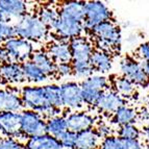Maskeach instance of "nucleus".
<instances>
[{
	"mask_svg": "<svg viewBox=\"0 0 149 149\" xmlns=\"http://www.w3.org/2000/svg\"><path fill=\"white\" fill-rule=\"evenodd\" d=\"M23 107L42 115L45 119L60 116L61 109L53 107L50 103L46 86H26L20 91Z\"/></svg>",
	"mask_w": 149,
	"mask_h": 149,
	"instance_id": "1",
	"label": "nucleus"
},
{
	"mask_svg": "<svg viewBox=\"0 0 149 149\" xmlns=\"http://www.w3.org/2000/svg\"><path fill=\"white\" fill-rule=\"evenodd\" d=\"M13 26L15 29L16 37L31 43L44 41L49 35V28L43 24L38 16L32 14H28L20 18L13 24Z\"/></svg>",
	"mask_w": 149,
	"mask_h": 149,
	"instance_id": "2",
	"label": "nucleus"
},
{
	"mask_svg": "<svg viewBox=\"0 0 149 149\" xmlns=\"http://www.w3.org/2000/svg\"><path fill=\"white\" fill-rule=\"evenodd\" d=\"M90 31L97 38L99 50L109 53L113 50H118L121 46V30L112 20L96 25Z\"/></svg>",
	"mask_w": 149,
	"mask_h": 149,
	"instance_id": "3",
	"label": "nucleus"
},
{
	"mask_svg": "<svg viewBox=\"0 0 149 149\" xmlns=\"http://www.w3.org/2000/svg\"><path fill=\"white\" fill-rule=\"evenodd\" d=\"M20 129L26 139L42 136L46 134V119L33 111L23 109L20 113Z\"/></svg>",
	"mask_w": 149,
	"mask_h": 149,
	"instance_id": "4",
	"label": "nucleus"
},
{
	"mask_svg": "<svg viewBox=\"0 0 149 149\" xmlns=\"http://www.w3.org/2000/svg\"><path fill=\"white\" fill-rule=\"evenodd\" d=\"M112 20V12L107 4L101 1H89L86 2L85 13V29L92 30L96 25L105 21Z\"/></svg>",
	"mask_w": 149,
	"mask_h": 149,
	"instance_id": "5",
	"label": "nucleus"
},
{
	"mask_svg": "<svg viewBox=\"0 0 149 149\" xmlns=\"http://www.w3.org/2000/svg\"><path fill=\"white\" fill-rule=\"evenodd\" d=\"M3 46L8 51L13 62L21 65L23 63L30 61L32 54L36 51L31 42L17 37L6 41L3 44Z\"/></svg>",
	"mask_w": 149,
	"mask_h": 149,
	"instance_id": "6",
	"label": "nucleus"
},
{
	"mask_svg": "<svg viewBox=\"0 0 149 149\" xmlns=\"http://www.w3.org/2000/svg\"><path fill=\"white\" fill-rule=\"evenodd\" d=\"M52 30L56 33L57 37H60L61 41L68 40L69 42L72 39L81 37V33L85 31V25L82 22L58 14V19Z\"/></svg>",
	"mask_w": 149,
	"mask_h": 149,
	"instance_id": "7",
	"label": "nucleus"
},
{
	"mask_svg": "<svg viewBox=\"0 0 149 149\" xmlns=\"http://www.w3.org/2000/svg\"><path fill=\"white\" fill-rule=\"evenodd\" d=\"M120 71L122 76L128 78L136 86L147 87L149 85V79L142 70L140 62L134 61L132 57H124L120 62Z\"/></svg>",
	"mask_w": 149,
	"mask_h": 149,
	"instance_id": "8",
	"label": "nucleus"
},
{
	"mask_svg": "<svg viewBox=\"0 0 149 149\" xmlns=\"http://www.w3.org/2000/svg\"><path fill=\"white\" fill-rule=\"evenodd\" d=\"M61 94H62L63 107L66 109H79L84 105L80 93V87L78 82L75 81H66L60 86Z\"/></svg>",
	"mask_w": 149,
	"mask_h": 149,
	"instance_id": "9",
	"label": "nucleus"
},
{
	"mask_svg": "<svg viewBox=\"0 0 149 149\" xmlns=\"http://www.w3.org/2000/svg\"><path fill=\"white\" fill-rule=\"evenodd\" d=\"M125 104H126V100L123 97L115 92L114 90L107 89L101 93L100 97L95 103V107L101 112L114 115L120 107Z\"/></svg>",
	"mask_w": 149,
	"mask_h": 149,
	"instance_id": "10",
	"label": "nucleus"
},
{
	"mask_svg": "<svg viewBox=\"0 0 149 149\" xmlns=\"http://www.w3.org/2000/svg\"><path fill=\"white\" fill-rule=\"evenodd\" d=\"M0 132L6 138H24L20 129V113H0Z\"/></svg>",
	"mask_w": 149,
	"mask_h": 149,
	"instance_id": "11",
	"label": "nucleus"
},
{
	"mask_svg": "<svg viewBox=\"0 0 149 149\" xmlns=\"http://www.w3.org/2000/svg\"><path fill=\"white\" fill-rule=\"evenodd\" d=\"M24 109L20 93L14 89H0V113H21Z\"/></svg>",
	"mask_w": 149,
	"mask_h": 149,
	"instance_id": "12",
	"label": "nucleus"
},
{
	"mask_svg": "<svg viewBox=\"0 0 149 149\" xmlns=\"http://www.w3.org/2000/svg\"><path fill=\"white\" fill-rule=\"evenodd\" d=\"M72 62H90L94 52L92 43L85 37H78L69 41Z\"/></svg>",
	"mask_w": 149,
	"mask_h": 149,
	"instance_id": "13",
	"label": "nucleus"
},
{
	"mask_svg": "<svg viewBox=\"0 0 149 149\" xmlns=\"http://www.w3.org/2000/svg\"><path fill=\"white\" fill-rule=\"evenodd\" d=\"M68 130L78 134L80 132L93 128L95 124V118L86 112H73L66 117Z\"/></svg>",
	"mask_w": 149,
	"mask_h": 149,
	"instance_id": "14",
	"label": "nucleus"
},
{
	"mask_svg": "<svg viewBox=\"0 0 149 149\" xmlns=\"http://www.w3.org/2000/svg\"><path fill=\"white\" fill-rule=\"evenodd\" d=\"M0 10L5 13L13 20L28 15V4L21 0H0Z\"/></svg>",
	"mask_w": 149,
	"mask_h": 149,
	"instance_id": "15",
	"label": "nucleus"
},
{
	"mask_svg": "<svg viewBox=\"0 0 149 149\" xmlns=\"http://www.w3.org/2000/svg\"><path fill=\"white\" fill-rule=\"evenodd\" d=\"M99 149H144V146L140 140H125L109 136L101 140Z\"/></svg>",
	"mask_w": 149,
	"mask_h": 149,
	"instance_id": "16",
	"label": "nucleus"
},
{
	"mask_svg": "<svg viewBox=\"0 0 149 149\" xmlns=\"http://www.w3.org/2000/svg\"><path fill=\"white\" fill-rule=\"evenodd\" d=\"M47 53L55 64L72 62V54L70 50L69 42L66 41H57L52 43L48 48Z\"/></svg>",
	"mask_w": 149,
	"mask_h": 149,
	"instance_id": "17",
	"label": "nucleus"
},
{
	"mask_svg": "<svg viewBox=\"0 0 149 149\" xmlns=\"http://www.w3.org/2000/svg\"><path fill=\"white\" fill-rule=\"evenodd\" d=\"M101 138L95 128L87 129L76 134V141L73 149H98Z\"/></svg>",
	"mask_w": 149,
	"mask_h": 149,
	"instance_id": "18",
	"label": "nucleus"
},
{
	"mask_svg": "<svg viewBox=\"0 0 149 149\" xmlns=\"http://www.w3.org/2000/svg\"><path fill=\"white\" fill-rule=\"evenodd\" d=\"M24 146L25 149H63L60 141L47 134L29 138Z\"/></svg>",
	"mask_w": 149,
	"mask_h": 149,
	"instance_id": "19",
	"label": "nucleus"
},
{
	"mask_svg": "<svg viewBox=\"0 0 149 149\" xmlns=\"http://www.w3.org/2000/svg\"><path fill=\"white\" fill-rule=\"evenodd\" d=\"M86 2L85 1H69L64 2L61 5L58 14L65 17L71 18L76 21L82 22L85 21Z\"/></svg>",
	"mask_w": 149,
	"mask_h": 149,
	"instance_id": "20",
	"label": "nucleus"
},
{
	"mask_svg": "<svg viewBox=\"0 0 149 149\" xmlns=\"http://www.w3.org/2000/svg\"><path fill=\"white\" fill-rule=\"evenodd\" d=\"M0 76L2 77L4 82L21 84L25 81L24 74L22 71V65L14 62L0 65Z\"/></svg>",
	"mask_w": 149,
	"mask_h": 149,
	"instance_id": "21",
	"label": "nucleus"
},
{
	"mask_svg": "<svg viewBox=\"0 0 149 149\" xmlns=\"http://www.w3.org/2000/svg\"><path fill=\"white\" fill-rule=\"evenodd\" d=\"M90 63L92 65L93 69L95 72H99L100 74H105L109 72V70L112 69V56L111 54L102 50H94Z\"/></svg>",
	"mask_w": 149,
	"mask_h": 149,
	"instance_id": "22",
	"label": "nucleus"
},
{
	"mask_svg": "<svg viewBox=\"0 0 149 149\" xmlns=\"http://www.w3.org/2000/svg\"><path fill=\"white\" fill-rule=\"evenodd\" d=\"M36 66L40 68L45 74L48 77L54 76L55 75V68H56V64L53 62L48 53L46 51H42V50H36L33 54H32L31 58H30Z\"/></svg>",
	"mask_w": 149,
	"mask_h": 149,
	"instance_id": "23",
	"label": "nucleus"
},
{
	"mask_svg": "<svg viewBox=\"0 0 149 149\" xmlns=\"http://www.w3.org/2000/svg\"><path fill=\"white\" fill-rule=\"evenodd\" d=\"M22 71L24 74L25 80L32 84H42L47 81L49 77L43 72L40 68L36 66L31 61L25 62L22 64Z\"/></svg>",
	"mask_w": 149,
	"mask_h": 149,
	"instance_id": "24",
	"label": "nucleus"
},
{
	"mask_svg": "<svg viewBox=\"0 0 149 149\" xmlns=\"http://www.w3.org/2000/svg\"><path fill=\"white\" fill-rule=\"evenodd\" d=\"M137 119L138 113L136 112V109L126 104L120 107L113 116V122L119 125V127L127 124H134Z\"/></svg>",
	"mask_w": 149,
	"mask_h": 149,
	"instance_id": "25",
	"label": "nucleus"
},
{
	"mask_svg": "<svg viewBox=\"0 0 149 149\" xmlns=\"http://www.w3.org/2000/svg\"><path fill=\"white\" fill-rule=\"evenodd\" d=\"M67 130V121L64 116H55L46 120V134L52 136L55 139Z\"/></svg>",
	"mask_w": 149,
	"mask_h": 149,
	"instance_id": "26",
	"label": "nucleus"
},
{
	"mask_svg": "<svg viewBox=\"0 0 149 149\" xmlns=\"http://www.w3.org/2000/svg\"><path fill=\"white\" fill-rule=\"evenodd\" d=\"M114 91L123 98L130 97L136 92V85L124 76L117 77L114 81Z\"/></svg>",
	"mask_w": 149,
	"mask_h": 149,
	"instance_id": "27",
	"label": "nucleus"
},
{
	"mask_svg": "<svg viewBox=\"0 0 149 149\" xmlns=\"http://www.w3.org/2000/svg\"><path fill=\"white\" fill-rule=\"evenodd\" d=\"M37 16L43 22V24L46 25L50 30L53 28L57 19H58V10L50 8V6H45L39 10Z\"/></svg>",
	"mask_w": 149,
	"mask_h": 149,
	"instance_id": "28",
	"label": "nucleus"
},
{
	"mask_svg": "<svg viewBox=\"0 0 149 149\" xmlns=\"http://www.w3.org/2000/svg\"><path fill=\"white\" fill-rule=\"evenodd\" d=\"M80 84L91 87L93 89H96L100 92H104L105 90L109 89L107 88L109 87V80L104 75L102 74H93L92 76L88 77L82 81H80Z\"/></svg>",
	"mask_w": 149,
	"mask_h": 149,
	"instance_id": "29",
	"label": "nucleus"
},
{
	"mask_svg": "<svg viewBox=\"0 0 149 149\" xmlns=\"http://www.w3.org/2000/svg\"><path fill=\"white\" fill-rule=\"evenodd\" d=\"M73 69V75L77 78L86 79L92 76L95 72L90 62H71Z\"/></svg>",
	"mask_w": 149,
	"mask_h": 149,
	"instance_id": "30",
	"label": "nucleus"
},
{
	"mask_svg": "<svg viewBox=\"0 0 149 149\" xmlns=\"http://www.w3.org/2000/svg\"><path fill=\"white\" fill-rule=\"evenodd\" d=\"M141 132L134 124L120 126L118 129V137L125 140H140Z\"/></svg>",
	"mask_w": 149,
	"mask_h": 149,
	"instance_id": "31",
	"label": "nucleus"
},
{
	"mask_svg": "<svg viewBox=\"0 0 149 149\" xmlns=\"http://www.w3.org/2000/svg\"><path fill=\"white\" fill-rule=\"evenodd\" d=\"M57 140L60 141L63 148L73 149L75 145V141H76V134L73 132H70V130H67V132H65L64 134H61L60 137L57 138Z\"/></svg>",
	"mask_w": 149,
	"mask_h": 149,
	"instance_id": "32",
	"label": "nucleus"
},
{
	"mask_svg": "<svg viewBox=\"0 0 149 149\" xmlns=\"http://www.w3.org/2000/svg\"><path fill=\"white\" fill-rule=\"evenodd\" d=\"M16 37V32L13 24H4L0 22V44H4L6 41Z\"/></svg>",
	"mask_w": 149,
	"mask_h": 149,
	"instance_id": "33",
	"label": "nucleus"
},
{
	"mask_svg": "<svg viewBox=\"0 0 149 149\" xmlns=\"http://www.w3.org/2000/svg\"><path fill=\"white\" fill-rule=\"evenodd\" d=\"M0 149H25V146L19 140L4 137L0 139Z\"/></svg>",
	"mask_w": 149,
	"mask_h": 149,
	"instance_id": "34",
	"label": "nucleus"
},
{
	"mask_svg": "<svg viewBox=\"0 0 149 149\" xmlns=\"http://www.w3.org/2000/svg\"><path fill=\"white\" fill-rule=\"evenodd\" d=\"M55 75L57 77H69L73 75V69L71 63H61L56 64Z\"/></svg>",
	"mask_w": 149,
	"mask_h": 149,
	"instance_id": "35",
	"label": "nucleus"
},
{
	"mask_svg": "<svg viewBox=\"0 0 149 149\" xmlns=\"http://www.w3.org/2000/svg\"><path fill=\"white\" fill-rule=\"evenodd\" d=\"M137 53L140 57L141 61H145V62L149 63V42L143 43L138 47Z\"/></svg>",
	"mask_w": 149,
	"mask_h": 149,
	"instance_id": "36",
	"label": "nucleus"
},
{
	"mask_svg": "<svg viewBox=\"0 0 149 149\" xmlns=\"http://www.w3.org/2000/svg\"><path fill=\"white\" fill-rule=\"evenodd\" d=\"M95 130H96V132L98 134V136H99L101 139H104V138L112 136V134H111L112 128H111V126L105 124V123H100V124L95 128Z\"/></svg>",
	"mask_w": 149,
	"mask_h": 149,
	"instance_id": "37",
	"label": "nucleus"
},
{
	"mask_svg": "<svg viewBox=\"0 0 149 149\" xmlns=\"http://www.w3.org/2000/svg\"><path fill=\"white\" fill-rule=\"evenodd\" d=\"M8 63H13L10 53L4 46H0V65L8 64Z\"/></svg>",
	"mask_w": 149,
	"mask_h": 149,
	"instance_id": "38",
	"label": "nucleus"
},
{
	"mask_svg": "<svg viewBox=\"0 0 149 149\" xmlns=\"http://www.w3.org/2000/svg\"><path fill=\"white\" fill-rule=\"evenodd\" d=\"M140 65H141L143 72L145 73V75H146L147 78L149 79V63L145 62V61H140Z\"/></svg>",
	"mask_w": 149,
	"mask_h": 149,
	"instance_id": "39",
	"label": "nucleus"
},
{
	"mask_svg": "<svg viewBox=\"0 0 149 149\" xmlns=\"http://www.w3.org/2000/svg\"><path fill=\"white\" fill-rule=\"evenodd\" d=\"M138 116H139L140 118H142L143 120H149V111L146 107H144L141 112L138 113Z\"/></svg>",
	"mask_w": 149,
	"mask_h": 149,
	"instance_id": "40",
	"label": "nucleus"
},
{
	"mask_svg": "<svg viewBox=\"0 0 149 149\" xmlns=\"http://www.w3.org/2000/svg\"><path fill=\"white\" fill-rule=\"evenodd\" d=\"M145 137H146L147 141L149 142V123L146 125V127H145Z\"/></svg>",
	"mask_w": 149,
	"mask_h": 149,
	"instance_id": "41",
	"label": "nucleus"
},
{
	"mask_svg": "<svg viewBox=\"0 0 149 149\" xmlns=\"http://www.w3.org/2000/svg\"><path fill=\"white\" fill-rule=\"evenodd\" d=\"M3 84H4V80L2 79V77L0 76V86H2Z\"/></svg>",
	"mask_w": 149,
	"mask_h": 149,
	"instance_id": "42",
	"label": "nucleus"
}]
</instances>
